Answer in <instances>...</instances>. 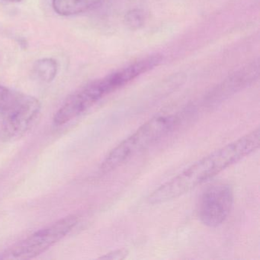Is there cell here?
<instances>
[{
  "instance_id": "cell-1",
  "label": "cell",
  "mask_w": 260,
  "mask_h": 260,
  "mask_svg": "<svg viewBox=\"0 0 260 260\" xmlns=\"http://www.w3.org/2000/svg\"><path fill=\"white\" fill-rule=\"evenodd\" d=\"M259 145L260 129L257 127L194 162L182 173L156 188L149 196L147 201L151 205H159L177 199L249 156Z\"/></svg>"
},
{
  "instance_id": "cell-2",
  "label": "cell",
  "mask_w": 260,
  "mask_h": 260,
  "mask_svg": "<svg viewBox=\"0 0 260 260\" xmlns=\"http://www.w3.org/2000/svg\"><path fill=\"white\" fill-rule=\"evenodd\" d=\"M179 120L174 115H159L149 120L109 152L102 164V171H112L145 151L173 132Z\"/></svg>"
},
{
  "instance_id": "cell-3",
  "label": "cell",
  "mask_w": 260,
  "mask_h": 260,
  "mask_svg": "<svg viewBox=\"0 0 260 260\" xmlns=\"http://www.w3.org/2000/svg\"><path fill=\"white\" fill-rule=\"evenodd\" d=\"M41 104L31 95L0 86V115L5 133L10 137L23 135L40 113Z\"/></svg>"
},
{
  "instance_id": "cell-4",
  "label": "cell",
  "mask_w": 260,
  "mask_h": 260,
  "mask_svg": "<svg viewBox=\"0 0 260 260\" xmlns=\"http://www.w3.org/2000/svg\"><path fill=\"white\" fill-rule=\"evenodd\" d=\"M77 222V217L70 216L37 231L11 248L8 252V258L28 259L40 255L63 238Z\"/></svg>"
},
{
  "instance_id": "cell-5",
  "label": "cell",
  "mask_w": 260,
  "mask_h": 260,
  "mask_svg": "<svg viewBox=\"0 0 260 260\" xmlns=\"http://www.w3.org/2000/svg\"><path fill=\"white\" fill-rule=\"evenodd\" d=\"M234 194L229 184H213L201 196L199 217L206 226L216 228L223 224L231 214L234 206Z\"/></svg>"
},
{
  "instance_id": "cell-6",
  "label": "cell",
  "mask_w": 260,
  "mask_h": 260,
  "mask_svg": "<svg viewBox=\"0 0 260 260\" xmlns=\"http://www.w3.org/2000/svg\"><path fill=\"white\" fill-rule=\"evenodd\" d=\"M109 95L103 80H95L74 92L54 115V122L63 125L77 118L83 112Z\"/></svg>"
},
{
  "instance_id": "cell-7",
  "label": "cell",
  "mask_w": 260,
  "mask_h": 260,
  "mask_svg": "<svg viewBox=\"0 0 260 260\" xmlns=\"http://www.w3.org/2000/svg\"><path fill=\"white\" fill-rule=\"evenodd\" d=\"M162 57L159 55L148 56L125 68L115 71L106 77L112 92L133 81L143 74L148 72L160 63Z\"/></svg>"
},
{
  "instance_id": "cell-8",
  "label": "cell",
  "mask_w": 260,
  "mask_h": 260,
  "mask_svg": "<svg viewBox=\"0 0 260 260\" xmlns=\"http://www.w3.org/2000/svg\"><path fill=\"white\" fill-rule=\"evenodd\" d=\"M105 0H53V8L61 16L86 13L101 6Z\"/></svg>"
},
{
  "instance_id": "cell-9",
  "label": "cell",
  "mask_w": 260,
  "mask_h": 260,
  "mask_svg": "<svg viewBox=\"0 0 260 260\" xmlns=\"http://www.w3.org/2000/svg\"><path fill=\"white\" fill-rule=\"evenodd\" d=\"M57 63L53 59L45 58L36 62L34 74L38 79L46 83L52 81L57 75Z\"/></svg>"
},
{
  "instance_id": "cell-10",
  "label": "cell",
  "mask_w": 260,
  "mask_h": 260,
  "mask_svg": "<svg viewBox=\"0 0 260 260\" xmlns=\"http://www.w3.org/2000/svg\"><path fill=\"white\" fill-rule=\"evenodd\" d=\"M127 253V252L125 249H118V250L113 251L110 253H107L101 258H109V259H121V258H124L126 256Z\"/></svg>"
},
{
  "instance_id": "cell-11",
  "label": "cell",
  "mask_w": 260,
  "mask_h": 260,
  "mask_svg": "<svg viewBox=\"0 0 260 260\" xmlns=\"http://www.w3.org/2000/svg\"><path fill=\"white\" fill-rule=\"evenodd\" d=\"M5 1H8V2H20L21 0H5Z\"/></svg>"
}]
</instances>
